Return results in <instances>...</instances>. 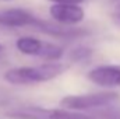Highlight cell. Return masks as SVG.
<instances>
[{
	"instance_id": "cell-1",
	"label": "cell",
	"mask_w": 120,
	"mask_h": 119,
	"mask_svg": "<svg viewBox=\"0 0 120 119\" xmlns=\"http://www.w3.org/2000/svg\"><path fill=\"white\" fill-rule=\"evenodd\" d=\"M67 70V64L60 62H48L36 66H21L8 69L3 79L13 86H32L41 84L61 76Z\"/></svg>"
},
{
	"instance_id": "cell-2",
	"label": "cell",
	"mask_w": 120,
	"mask_h": 119,
	"mask_svg": "<svg viewBox=\"0 0 120 119\" xmlns=\"http://www.w3.org/2000/svg\"><path fill=\"white\" fill-rule=\"evenodd\" d=\"M119 101V94L113 91H103V92H94L84 95H67L60 99V107L68 111H88L95 108H105L110 107Z\"/></svg>"
},
{
	"instance_id": "cell-3",
	"label": "cell",
	"mask_w": 120,
	"mask_h": 119,
	"mask_svg": "<svg viewBox=\"0 0 120 119\" xmlns=\"http://www.w3.org/2000/svg\"><path fill=\"white\" fill-rule=\"evenodd\" d=\"M15 48L18 52L27 56L41 58L48 62H59L64 55V51L61 46L34 38V36H20L15 41Z\"/></svg>"
},
{
	"instance_id": "cell-4",
	"label": "cell",
	"mask_w": 120,
	"mask_h": 119,
	"mask_svg": "<svg viewBox=\"0 0 120 119\" xmlns=\"http://www.w3.org/2000/svg\"><path fill=\"white\" fill-rule=\"evenodd\" d=\"M49 14L57 24L64 27L77 25L85 17V13L80 4H52Z\"/></svg>"
},
{
	"instance_id": "cell-5",
	"label": "cell",
	"mask_w": 120,
	"mask_h": 119,
	"mask_svg": "<svg viewBox=\"0 0 120 119\" xmlns=\"http://www.w3.org/2000/svg\"><path fill=\"white\" fill-rule=\"evenodd\" d=\"M88 80L101 87H119L120 86V66L102 64L96 66L88 73Z\"/></svg>"
},
{
	"instance_id": "cell-6",
	"label": "cell",
	"mask_w": 120,
	"mask_h": 119,
	"mask_svg": "<svg viewBox=\"0 0 120 119\" xmlns=\"http://www.w3.org/2000/svg\"><path fill=\"white\" fill-rule=\"evenodd\" d=\"M36 16L24 8H8L0 11V27L7 28H24L30 27L35 21Z\"/></svg>"
},
{
	"instance_id": "cell-7",
	"label": "cell",
	"mask_w": 120,
	"mask_h": 119,
	"mask_svg": "<svg viewBox=\"0 0 120 119\" xmlns=\"http://www.w3.org/2000/svg\"><path fill=\"white\" fill-rule=\"evenodd\" d=\"M92 55V51L87 46H77L68 53V59L71 62H85L88 60Z\"/></svg>"
},
{
	"instance_id": "cell-8",
	"label": "cell",
	"mask_w": 120,
	"mask_h": 119,
	"mask_svg": "<svg viewBox=\"0 0 120 119\" xmlns=\"http://www.w3.org/2000/svg\"><path fill=\"white\" fill-rule=\"evenodd\" d=\"M112 14L115 20L120 24V0H113L112 1Z\"/></svg>"
},
{
	"instance_id": "cell-9",
	"label": "cell",
	"mask_w": 120,
	"mask_h": 119,
	"mask_svg": "<svg viewBox=\"0 0 120 119\" xmlns=\"http://www.w3.org/2000/svg\"><path fill=\"white\" fill-rule=\"evenodd\" d=\"M53 4H81L84 0H49Z\"/></svg>"
},
{
	"instance_id": "cell-10",
	"label": "cell",
	"mask_w": 120,
	"mask_h": 119,
	"mask_svg": "<svg viewBox=\"0 0 120 119\" xmlns=\"http://www.w3.org/2000/svg\"><path fill=\"white\" fill-rule=\"evenodd\" d=\"M3 51H4V46H3V45H1V44H0V55H1V53H3Z\"/></svg>"
},
{
	"instance_id": "cell-11",
	"label": "cell",
	"mask_w": 120,
	"mask_h": 119,
	"mask_svg": "<svg viewBox=\"0 0 120 119\" xmlns=\"http://www.w3.org/2000/svg\"><path fill=\"white\" fill-rule=\"evenodd\" d=\"M1 1H11V0H1Z\"/></svg>"
}]
</instances>
